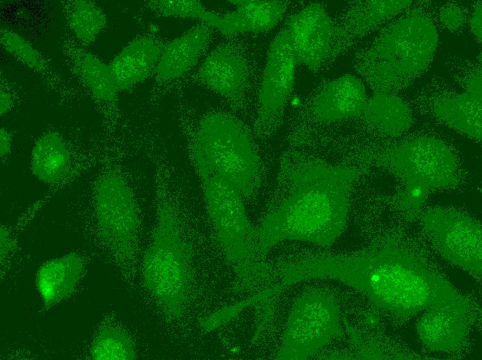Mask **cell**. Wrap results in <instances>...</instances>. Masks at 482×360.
Wrapping results in <instances>:
<instances>
[{
  "mask_svg": "<svg viewBox=\"0 0 482 360\" xmlns=\"http://www.w3.org/2000/svg\"><path fill=\"white\" fill-rule=\"evenodd\" d=\"M274 271L283 287L310 279L339 280L402 319L425 311L474 308L423 251L398 234L382 235L355 252L295 255L276 263Z\"/></svg>",
  "mask_w": 482,
  "mask_h": 360,
  "instance_id": "obj_1",
  "label": "cell"
},
{
  "mask_svg": "<svg viewBox=\"0 0 482 360\" xmlns=\"http://www.w3.org/2000/svg\"><path fill=\"white\" fill-rule=\"evenodd\" d=\"M362 174L356 167L284 153L276 195L258 228L260 255L266 259L273 247L286 240L332 246L346 228L351 194Z\"/></svg>",
  "mask_w": 482,
  "mask_h": 360,
  "instance_id": "obj_2",
  "label": "cell"
},
{
  "mask_svg": "<svg viewBox=\"0 0 482 360\" xmlns=\"http://www.w3.org/2000/svg\"><path fill=\"white\" fill-rule=\"evenodd\" d=\"M438 42L433 20L413 11L382 30L357 58L355 69L375 92L394 93L427 69Z\"/></svg>",
  "mask_w": 482,
  "mask_h": 360,
  "instance_id": "obj_3",
  "label": "cell"
},
{
  "mask_svg": "<svg viewBox=\"0 0 482 360\" xmlns=\"http://www.w3.org/2000/svg\"><path fill=\"white\" fill-rule=\"evenodd\" d=\"M201 181L217 242L235 276V289L258 292L274 285L273 266L260 254L258 228L247 217L242 195L218 176Z\"/></svg>",
  "mask_w": 482,
  "mask_h": 360,
  "instance_id": "obj_4",
  "label": "cell"
},
{
  "mask_svg": "<svg viewBox=\"0 0 482 360\" xmlns=\"http://www.w3.org/2000/svg\"><path fill=\"white\" fill-rule=\"evenodd\" d=\"M373 160L402 181L403 188L395 197V204L411 221L420 214L432 192L455 187L460 180L454 152L433 136L405 141L375 154Z\"/></svg>",
  "mask_w": 482,
  "mask_h": 360,
  "instance_id": "obj_5",
  "label": "cell"
},
{
  "mask_svg": "<svg viewBox=\"0 0 482 360\" xmlns=\"http://www.w3.org/2000/svg\"><path fill=\"white\" fill-rule=\"evenodd\" d=\"M141 270L145 287L166 317L170 321L180 319L193 285L192 251L174 208L163 195L158 202L157 224Z\"/></svg>",
  "mask_w": 482,
  "mask_h": 360,
  "instance_id": "obj_6",
  "label": "cell"
},
{
  "mask_svg": "<svg viewBox=\"0 0 482 360\" xmlns=\"http://www.w3.org/2000/svg\"><path fill=\"white\" fill-rule=\"evenodd\" d=\"M192 152L201 180L218 176L245 197L260 186L261 160L251 134L228 114H211L201 120Z\"/></svg>",
  "mask_w": 482,
  "mask_h": 360,
  "instance_id": "obj_7",
  "label": "cell"
},
{
  "mask_svg": "<svg viewBox=\"0 0 482 360\" xmlns=\"http://www.w3.org/2000/svg\"><path fill=\"white\" fill-rule=\"evenodd\" d=\"M343 335L334 296L323 289H310L299 295L292 307L276 359H308Z\"/></svg>",
  "mask_w": 482,
  "mask_h": 360,
  "instance_id": "obj_8",
  "label": "cell"
},
{
  "mask_svg": "<svg viewBox=\"0 0 482 360\" xmlns=\"http://www.w3.org/2000/svg\"><path fill=\"white\" fill-rule=\"evenodd\" d=\"M420 221L427 237L444 259L481 278V225L478 220L455 208L435 206L426 210Z\"/></svg>",
  "mask_w": 482,
  "mask_h": 360,
  "instance_id": "obj_9",
  "label": "cell"
},
{
  "mask_svg": "<svg viewBox=\"0 0 482 360\" xmlns=\"http://www.w3.org/2000/svg\"><path fill=\"white\" fill-rule=\"evenodd\" d=\"M96 211L102 240L120 262L130 263L137 251L139 218L132 192L120 177L99 181Z\"/></svg>",
  "mask_w": 482,
  "mask_h": 360,
  "instance_id": "obj_10",
  "label": "cell"
},
{
  "mask_svg": "<svg viewBox=\"0 0 482 360\" xmlns=\"http://www.w3.org/2000/svg\"><path fill=\"white\" fill-rule=\"evenodd\" d=\"M296 64L287 31L284 29L273 40L268 52L254 124L258 134L271 132L281 120L293 89Z\"/></svg>",
  "mask_w": 482,
  "mask_h": 360,
  "instance_id": "obj_11",
  "label": "cell"
},
{
  "mask_svg": "<svg viewBox=\"0 0 482 360\" xmlns=\"http://www.w3.org/2000/svg\"><path fill=\"white\" fill-rule=\"evenodd\" d=\"M286 30L296 63L316 70L335 55V26L321 4L312 3L293 15Z\"/></svg>",
  "mask_w": 482,
  "mask_h": 360,
  "instance_id": "obj_12",
  "label": "cell"
},
{
  "mask_svg": "<svg viewBox=\"0 0 482 360\" xmlns=\"http://www.w3.org/2000/svg\"><path fill=\"white\" fill-rule=\"evenodd\" d=\"M435 116L450 128L473 141L481 140V75L479 71L468 78L461 93H447L432 102Z\"/></svg>",
  "mask_w": 482,
  "mask_h": 360,
  "instance_id": "obj_13",
  "label": "cell"
},
{
  "mask_svg": "<svg viewBox=\"0 0 482 360\" xmlns=\"http://www.w3.org/2000/svg\"><path fill=\"white\" fill-rule=\"evenodd\" d=\"M368 98L363 83L344 75L322 87L311 102L312 114L323 121H337L362 116Z\"/></svg>",
  "mask_w": 482,
  "mask_h": 360,
  "instance_id": "obj_14",
  "label": "cell"
},
{
  "mask_svg": "<svg viewBox=\"0 0 482 360\" xmlns=\"http://www.w3.org/2000/svg\"><path fill=\"white\" fill-rule=\"evenodd\" d=\"M474 319V309L425 311L416 323V330L429 350L451 352L463 345Z\"/></svg>",
  "mask_w": 482,
  "mask_h": 360,
  "instance_id": "obj_15",
  "label": "cell"
},
{
  "mask_svg": "<svg viewBox=\"0 0 482 360\" xmlns=\"http://www.w3.org/2000/svg\"><path fill=\"white\" fill-rule=\"evenodd\" d=\"M412 1H361L354 3L335 26L336 54L412 4Z\"/></svg>",
  "mask_w": 482,
  "mask_h": 360,
  "instance_id": "obj_16",
  "label": "cell"
},
{
  "mask_svg": "<svg viewBox=\"0 0 482 360\" xmlns=\"http://www.w3.org/2000/svg\"><path fill=\"white\" fill-rule=\"evenodd\" d=\"M247 75L243 57L230 46L214 50L198 73L199 81L221 96L236 101L240 98Z\"/></svg>",
  "mask_w": 482,
  "mask_h": 360,
  "instance_id": "obj_17",
  "label": "cell"
},
{
  "mask_svg": "<svg viewBox=\"0 0 482 360\" xmlns=\"http://www.w3.org/2000/svg\"><path fill=\"white\" fill-rule=\"evenodd\" d=\"M163 51L159 42L139 37L125 46L109 67L118 91L145 80L157 70Z\"/></svg>",
  "mask_w": 482,
  "mask_h": 360,
  "instance_id": "obj_18",
  "label": "cell"
},
{
  "mask_svg": "<svg viewBox=\"0 0 482 360\" xmlns=\"http://www.w3.org/2000/svg\"><path fill=\"white\" fill-rule=\"evenodd\" d=\"M235 11L216 15L211 26L226 35L270 30L282 19L287 3L280 1L234 0Z\"/></svg>",
  "mask_w": 482,
  "mask_h": 360,
  "instance_id": "obj_19",
  "label": "cell"
},
{
  "mask_svg": "<svg viewBox=\"0 0 482 360\" xmlns=\"http://www.w3.org/2000/svg\"><path fill=\"white\" fill-rule=\"evenodd\" d=\"M82 271V259L75 253L42 264L37 273L36 286L44 305L50 307L71 295Z\"/></svg>",
  "mask_w": 482,
  "mask_h": 360,
  "instance_id": "obj_20",
  "label": "cell"
},
{
  "mask_svg": "<svg viewBox=\"0 0 482 360\" xmlns=\"http://www.w3.org/2000/svg\"><path fill=\"white\" fill-rule=\"evenodd\" d=\"M207 26H197L172 40L162 51L157 74L161 80L178 78L189 71L203 53L209 38Z\"/></svg>",
  "mask_w": 482,
  "mask_h": 360,
  "instance_id": "obj_21",
  "label": "cell"
},
{
  "mask_svg": "<svg viewBox=\"0 0 482 360\" xmlns=\"http://www.w3.org/2000/svg\"><path fill=\"white\" fill-rule=\"evenodd\" d=\"M362 116L375 130L391 137L400 136L412 124L407 104L391 93L375 92Z\"/></svg>",
  "mask_w": 482,
  "mask_h": 360,
  "instance_id": "obj_22",
  "label": "cell"
},
{
  "mask_svg": "<svg viewBox=\"0 0 482 360\" xmlns=\"http://www.w3.org/2000/svg\"><path fill=\"white\" fill-rule=\"evenodd\" d=\"M70 166V153L57 134H46L35 142L30 169L37 179L50 184L58 182L67 174Z\"/></svg>",
  "mask_w": 482,
  "mask_h": 360,
  "instance_id": "obj_23",
  "label": "cell"
},
{
  "mask_svg": "<svg viewBox=\"0 0 482 360\" xmlns=\"http://www.w3.org/2000/svg\"><path fill=\"white\" fill-rule=\"evenodd\" d=\"M69 55L80 78L96 98L105 102L115 99L118 90L109 65L77 46L70 50Z\"/></svg>",
  "mask_w": 482,
  "mask_h": 360,
  "instance_id": "obj_24",
  "label": "cell"
},
{
  "mask_svg": "<svg viewBox=\"0 0 482 360\" xmlns=\"http://www.w3.org/2000/svg\"><path fill=\"white\" fill-rule=\"evenodd\" d=\"M67 23L78 39L84 44L95 41L106 25V16L95 2L71 0L63 3Z\"/></svg>",
  "mask_w": 482,
  "mask_h": 360,
  "instance_id": "obj_25",
  "label": "cell"
},
{
  "mask_svg": "<svg viewBox=\"0 0 482 360\" xmlns=\"http://www.w3.org/2000/svg\"><path fill=\"white\" fill-rule=\"evenodd\" d=\"M91 357L98 360H131L136 358L134 345L130 336L121 328L109 325L96 336Z\"/></svg>",
  "mask_w": 482,
  "mask_h": 360,
  "instance_id": "obj_26",
  "label": "cell"
},
{
  "mask_svg": "<svg viewBox=\"0 0 482 360\" xmlns=\"http://www.w3.org/2000/svg\"><path fill=\"white\" fill-rule=\"evenodd\" d=\"M1 44L10 54L37 73L47 75V61L31 44L19 34L8 28L1 29Z\"/></svg>",
  "mask_w": 482,
  "mask_h": 360,
  "instance_id": "obj_27",
  "label": "cell"
},
{
  "mask_svg": "<svg viewBox=\"0 0 482 360\" xmlns=\"http://www.w3.org/2000/svg\"><path fill=\"white\" fill-rule=\"evenodd\" d=\"M348 334L354 345L358 357L363 359H418L379 338L363 335L352 327H347Z\"/></svg>",
  "mask_w": 482,
  "mask_h": 360,
  "instance_id": "obj_28",
  "label": "cell"
},
{
  "mask_svg": "<svg viewBox=\"0 0 482 360\" xmlns=\"http://www.w3.org/2000/svg\"><path fill=\"white\" fill-rule=\"evenodd\" d=\"M282 288V286L276 284L258 291L249 298L222 307L211 315L201 318L199 325L205 332L213 331L229 323L244 309L268 302L269 300L276 296Z\"/></svg>",
  "mask_w": 482,
  "mask_h": 360,
  "instance_id": "obj_29",
  "label": "cell"
},
{
  "mask_svg": "<svg viewBox=\"0 0 482 360\" xmlns=\"http://www.w3.org/2000/svg\"><path fill=\"white\" fill-rule=\"evenodd\" d=\"M148 6L163 16L197 19L210 26L215 12L208 10L197 0H157L148 2Z\"/></svg>",
  "mask_w": 482,
  "mask_h": 360,
  "instance_id": "obj_30",
  "label": "cell"
},
{
  "mask_svg": "<svg viewBox=\"0 0 482 360\" xmlns=\"http://www.w3.org/2000/svg\"><path fill=\"white\" fill-rule=\"evenodd\" d=\"M439 19L443 26L452 32L461 30L465 21V14L462 7L455 3H447L439 11Z\"/></svg>",
  "mask_w": 482,
  "mask_h": 360,
  "instance_id": "obj_31",
  "label": "cell"
},
{
  "mask_svg": "<svg viewBox=\"0 0 482 360\" xmlns=\"http://www.w3.org/2000/svg\"><path fill=\"white\" fill-rule=\"evenodd\" d=\"M481 2L478 1L474 6V10L470 17V25L474 36L479 42H481Z\"/></svg>",
  "mask_w": 482,
  "mask_h": 360,
  "instance_id": "obj_32",
  "label": "cell"
},
{
  "mask_svg": "<svg viewBox=\"0 0 482 360\" xmlns=\"http://www.w3.org/2000/svg\"><path fill=\"white\" fill-rule=\"evenodd\" d=\"M0 141L1 156L3 157L9 153L11 147V136L4 128L1 129Z\"/></svg>",
  "mask_w": 482,
  "mask_h": 360,
  "instance_id": "obj_33",
  "label": "cell"
},
{
  "mask_svg": "<svg viewBox=\"0 0 482 360\" xmlns=\"http://www.w3.org/2000/svg\"><path fill=\"white\" fill-rule=\"evenodd\" d=\"M12 101L10 93L1 90V115L7 113L11 107Z\"/></svg>",
  "mask_w": 482,
  "mask_h": 360,
  "instance_id": "obj_34",
  "label": "cell"
}]
</instances>
